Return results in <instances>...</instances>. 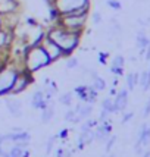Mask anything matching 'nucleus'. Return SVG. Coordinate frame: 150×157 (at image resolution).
<instances>
[{
	"mask_svg": "<svg viewBox=\"0 0 150 157\" xmlns=\"http://www.w3.org/2000/svg\"><path fill=\"white\" fill-rule=\"evenodd\" d=\"M46 37L49 40H52L53 43H56L61 50L63 52L65 57L66 56L74 55L75 52L80 48L82 41V35L77 34V33H71V31H66L61 28L56 24H50L47 28H46Z\"/></svg>",
	"mask_w": 150,
	"mask_h": 157,
	"instance_id": "1",
	"label": "nucleus"
},
{
	"mask_svg": "<svg viewBox=\"0 0 150 157\" xmlns=\"http://www.w3.org/2000/svg\"><path fill=\"white\" fill-rule=\"evenodd\" d=\"M21 60H22V69L27 71L31 75L52 66V62L49 60L46 52L43 50L40 44L27 46L22 52V59Z\"/></svg>",
	"mask_w": 150,
	"mask_h": 157,
	"instance_id": "2",
	"label": "nucleus"
},
{
	"mask_svg": "<svg viewBox=\"0 0 150 157\" xmlns=\"http://www.w3.org/2000/svg\"><path fill=\"white\" fill-rule=\"evenodd\" d=\"M50 12L57 16L68 13H90L91 0H46Z\"/></svg>",
	"mask_w": 150,
	"mask_h": 157,
	"instance_id": "3",
	"label": "nucleus"
},
{
	"mask_svg": "<svg viewBox=\"0 0 150 157\" xmlns=\"http://www.w3.org/2000/svg\"><path fill=\"white\" fill-rule=\"evenodd\" d=\"M90 19V13H68L57 16V19L53 22L61 28L84 35V31L87 29V24Z\"/></svg>",
	"mask_w": 150,
	"mask_h": 157,
	"instance_id": "4",
	"label": "nucleus"
},
{
	"mask_svg": "<svg viewBox=\"0 0 150 157\" xmlns=\"http://www.w3.org/2000/svg\"><path fill=\"white\" fill-rule=\"evenodd\" d=\"M19 71H22V69H18L10 62L0 68V98L10 94V88H12L15 78Z\"/></svg>",
	"mask_w": 150,
	"mask_h": 157,
	"instance_id": "5",
	"label": "nucleus"
},
{
	"mask_svg": "<svg viewBox=\"0 0 150 157\" xmlns=\"http://www.w3.org/2000/svg\"><path fill=\"white\" fill-rule=\"evenodd\" d=\"M33 82H34V75L28 74L27 71H24V69L19 71L14 81V85L10 88V96H19L22 93H25L33 85Z\"/></svg>",
	"mask_w": 150,
	"mask_h": 157,
	"instance_id": "6",
	"label": "nucleus"
},
{
	"mask_svg": "<svg viewBox=\"0 0 150 157\" xmlns=\"http://www.w3.org/2000/svg\"><path fill=\"white\" fill-rule=\"evenodd\" d=\"M40 46L43 47V50L46 52V55H47L49 60L52 62V65L61 62L62 59H65V55H63V52L61 50V47H59L56 43H53L52 40H49L46 35H44V38L40 41Z\"/></svg>",
	"mask_w": 150,
	"mask_h": 157,
	"instance_id": "7",
	"label": "nucleus"
},
{
	"mask_svg": "<svg viewBox=\"0 0 150 157\" xmlns=\"http://www.w3.org/2000/svg\"><path fill=\"white\" fill-rule=\"evenodd\" d=\"M15 44L14 29L6 27L0 28V53H12V47Z\"/></svg>",
	"mask_w": 150,
	"mask_h": 157,
	"instance_id": "8",
	"label": "nucleus"
},
{
	"mask_svg": "<svg viewBox=\"0 0 150 157\" xmlns=\"http://www.w3.org/2000/svg\"><path fill=\"white\" fill-rule=\"evenodd\" d=\"M5 106H6L9 115L15 119L24 116V110H22V101L16 98V96H6L5 98Z\"/></svg>",
	"mask_w": 150,
	"mask_h": 157,
	"instance_id": "9",
	"label": "nucleus"
},
{
	"mask_svg": "<svg viewBox=\"0 0 150 157\" xmlns=\"http://www.w3.org/2000/svg\"><path fill=\"white\" fill-rule=\"evenodd\" d=\"M128 100H130V91H128L127 88L118 90L115 97H113L115 113H118V112H125L127 106H128Z\"/></svg>",
	"mask_w": 150,
	"mask_h": 157,
	"instance_id": "10",
	"label": "nucleus"
},
{
	"mask_svg": "<svg viewBox=\"0 0 150 157\" xmlns=\"http://www.w3.org/2000/svg\"><path fill=\"white\" fill-rule=\"evenodd\" d=\"M21 13V2L19 0H0V16Z\"/></svg>",
	"mask_w": 150,
	"mask_h": 157,
	"instance_id": "11",
	"label": "nucleus"
},
{
	"mask_svg": "<svg viewBox=\"0 0 150 157\" xmlns=\"http://www.w3.org/2000/svg\"><path fill=\"white\" fill-rule=\"evenodd\" d=\"M30 101H31V107H34V109H37V110H43L52 100H49L47 97H46V94H44V91L41 88H38L31 94Z\"/></svg>",
	"mask_w": 150,
	"mask_h": 157,
	"instance_id": "12",
	"label": "nucleus"
},
{
	"mask_svg": "<svg viewBox=\"0 0 150 157\" xmlns=\"http://www.w3.org/2000/svg\"><path fill=\"white\" fill-rule=\"evenodd\" d=\"M77 113V119H78V123H81L82 121L89 119L93 113V109H94V104H90V103H84V101H80L78 104L72 106Z\"/></svg>",
	"mask_w": 150,
	"mask_h": 157,
	"instance_id": "13",
	"label": "nucleus"
},
{
	"mask_svg": "<svg viewBox=\"0 0 150 157\" xmlns=\"http://www.w3.org/2000/svg\"><path fill=\"white\" fill-rule=\"evenodd\" d=\"M124 68H125V57L122 55H116L112 59L110 63V72L115 76H122L124 75Z\"/></svg>",
	"mask_w": 150,
	"mask_h": 157,
	"instance_id": "14",
	"label": "nucleus"
},
{
	"mask_svg": "<svg viewBox=\"0 0 150 157\" xmlns=\"http://www.w3.org/2000/svg\"><path fill=\"white\" fill-rule=\"evenodd\" d=\"M137 143L141 144L144 148L150 144V123H143V125H141V128L138 131Z\"/></svg>",
	"mask_w": 150,
	"mask_h": 157,
	"instance_id": "15",
	"label": "nucleus"
},
{
	"mask_svg": "<svg viewBox=\"0 0 150 157\" xmlns=\"http://www.w3.org/2000/svg\"><path fill=\"white\" fill-rule=\"evenodd\" d=\"M41 112V115H40V121L43 123H49L53 117H55V113H56V110H55V104H53V101H50L44 107L43 110H40Z\"/></svg>",
	"mask_w": 150,
	"mask_h": 157,
	"instance_id": "16",
	"label": "nucleus"
},
{
	"mask_svg": "<svg viewBox=\"0 0 150 157\" xmlns=\"http://www.w3.org/2000/svg\"><path fill=\"white\" fill-rule=\"evenodd\" d=\"M136 44H137V47H138V50H146V47L150 44V38L147 37V34H146L144 29H140V31L137 33Z\"/></svg>",
	"mask_w": 150,
	"mask_h": 157,
	"instance_id": "17",
	"label": "nucleus"
},
{
	"mask_svg": "<svg viewBox=\"0 0 150 157\" xmlns=\"http://www.w3.org/2000/svg\"><path fill=\"white\" fill-rule=\"evenodd\" d=\"M138 72H130L125 76V82H127V90L128 91H134L137 85H138Z\"/></svg>",
	"mask_w": 150,
	"mask_h": 157,
	"instance_id": "18",
	"label": "nucleus"
},
{
	"mask_svg": "<svg viewBox=\"0 0 150 157\" xmlns=\"http://www.w3.org/2000/svg\"><path fill=\"white\" fill-rule=\"evenodd\" d=\"M74 97L75 96L72 91H66V93L61 94L59 103H61L62 106H65V107H72V106H74Z\"/></svg>",
	"mask_w": 150,
	"mask_h": 157,
	"instance_id": "19",
	"label": "nucleus"
},
{
	"mask_svg": "<svg viewBox=\"0 0 150 157\" xmlns=\"http://www.w3.org/2000/svg\"><path fill=\"white\" fill-rule=\"evenodd\" d=\"M97 125H99V121H97V119L89 117V119H85V121L81 122V125H80V132H87V131L94 129Z\"/></svg>",
	"mask_w": 150,
	"mask_h": 157,
	"instance_id": "20",
	"label": "nucleus"
},
{
	"mask_svg": "<svg viewBox=\"0 0 150 157\" xmlns=\"http://www.w3.org/2000/svg\"><path fill=\"white\" fill-rule=\"evenodd\" d=\"M80 66V59L77 56L71 55V56H66L65 57V68L68 71H74V69H78Z\"/></svg>",
	"mask_w": 150,
	"mask_h": 157,
	"instance_id": "21",
	"label": "nucleus"
},
{
	"mask_svg": "<svg viewBox=\"0 0 150 157\" xmlns=\"http://www.w3.org/2000/svg\"><path fill=\"white\" fill-rule=\"evenodd\" d=\"M56 141H57V135H52V137H49L44 140V153H46V156H49V154L53 151Z\"/></svg>",
	"mask_w": 150,
	"mask_h": 157,
	"instance_id": "22",
	"label": "nucleus"
},
{
	"mask_svg": "<svg viewBox=\"0 0 150 157\" xmlns=\"http://www.w3.org/2000/svg\"><path fill=\"white\" fill-rule=\"evenodd\" d=\"M100 106H102V110H106L108 113H115V106H113V97H106V98H103L102 103H100Z\"/></svg>",
	"mask_w": 150,
	"mask_h": 157,
	"instance_id": "23",
	"label": "nucleus"
},
{
	"mask_svg": "<svg viewBox=\"0 0 150 157\" xmlns=\"http://www.w3.org/2000/svg\"><path fill=\"white\" fill-rule=\"evenodd\" d=\"M63 119L66 122H71V123H78V119H77V113H75L74 107H68V110L65 112L63 115Z\"/></svg>",
	"mask_w": 150,
	"mask_h": 157,
	"instance_id": "24",
	"label": "nucleus"
},
{
	"mask_svg": "<svg viewBox=\"0 0 150 157\" xmlns=\"http://www.w3.org/2000/svg\"><path fill=\"white\" fill-rule=\"evenodd\" d=\"M90 19H91V22H93V25H100L103 22V16H102V13L99 12V10H94L93 13L90 12Z\"/></svg>",
	"mask_w": 150,
	"mask_h": 157,
	"instance_id": "25",
	"label": "nucleus"
},
{
	"mask_svg": "<svg viewBox=\"0 0 150 157\" xmlns=\"http://www.w3.org/2000/svg\"><path fill=\"white\" fill-rule=\"evenodd\" d=\"M106 6L112 9V10H121L122 9V3L119 0H106Z\"/></svg>",
	"mask_w": 150,
	"mask_h": 157,
	"instance_id": "26",
	"label": "nucleus"
},
{
	"mask_svg": "<svg viewBox=\"0 0 150 157\" xmlns=\"http://www.w3.org/2000/svg\"><path fill=\"white\" fill-rule=\"evenodd\" d=\"M115 143H116V137L115 135H110L109 138H108V141L105 143V150L109 153L112 148H113V145H115Z\"/></svg>",
	"mask_w": 150,
	"mask_h": 157,
	"instance_id": "27",
	"label": "nucleus"
},
{
	"mask_svg": "<svg viewBox=\"0 0 150 157\" xmlns=\"http://www.w3.org/2000/svg\"><path fill=\"white\" fill-rule=\"evenodd\" d=\"M9 60H10V55H9V53H0V68H2L3 65L9 63Z\"/></svg>",
	"mask_w": 150,
	"mask_h": 157,
	"instance_id": "28",
	"label": "nucleus"
},
{
	"mask_svg": "<svg viewBox=\"0 0 150 157\" xmlns=\"http://www.w3.org/2000/svg\"><path fill=\"white\" fill-rule=\"evenodd\" d=\"M132 117H134V113H132V112H125V113H122V121H121V122L125 125V123L130 122Z\"/></svg>",
	"mask_w": 150,
	"mask_h": 157,
	"instance_id": "29",
	"label": "nucleus"
},
{
	"mask_svg": "<svg viewBox=\"0 0 150 157\" xmlns=\"http://www.w3.org/2000/svg\"><path fill=\"white\" fill-rule=\"evenodd\" d=\"M149 116H150V98L146 101L143 107V117H149Z\"/></svg>",
	"mask_w": 150,
	"mask_h": 157,
	"instance_id": "30",
	"label": "nucleus"
},
{
	"mask_svg": "<svg viewBox=\"0 0 150 157\" xmlns=\"http://www.w3.org/2000/svg\"><path fill=\"white\" fill-rule=\"evenodd\" d=\"M108 56H109V53H99V62L102 63V65H106V60H108Z\"/></svg>",
	"mask_w": 150,
	"mask_h": 157,
	"instance_id": "31",
	"label": "nucleus"
},
{
	"mask_svg": "<svg viewBox=\"0 0 150 157\" xmlns=\"http://www.w3.org/2000/svg\"><path fill=\"white\" fill-rule=\"evenodd\" d=\"M143 59L146 62H150V44L146 47V50H144V56H143Z\"/></svg>",
	"mask_w": 150,
	"mask_h": 157,
	"instance_id": "32",
	"label": "nucleus"
},
{
	"mask_svg": "<svg viewBox=\"0 0 150 157\" xmlns=\"http://www.w3.org/2000/svg\"><path fill=\"white\" fill-rule=\"evenodd\" d=\"M115 94H116V88L115 87H112L110 91H109V97H115Z\"/></svg>",
	"mask_w": 150,
	"mask_h": 157,
	"instance_id": "33",
	"label": "nucleus"
},
{
	"mask_svg": "<svg viewBox=\"0 0 150 157\" xmlns=\"http://www.w3.org/2000/svg\"><path fill=\"white\" fill-rule=\"evenodd\" d=\"M141 157H150V150H147V151H144L143 154H141Z\"/></svg>",
	"mask_w": 150,
	"mask_h": 157,
	"instance_id": "34",
	"label": "nucleus"
},
{
	"mask_svg": "<svg viewBox=\"0 0 150 157\" xmlns=\"http://www.w3.org/2000/svg\"><path fill=\"white\" fill-rule=\"evenodd\" d=\"M3 27V18H2V16H0V28Z\"/></svg>",
	"mask_w": 150,
	"mask_h": 157,
	"instance_id": "35",
	"label": "nucleus"
},
{
	"mask_svg": "<svg viewBox=\"0 0 150 157\" xmlns=\"http://www.w3.org/2000/svg\"><path fill=\"white\" fill-rule=\"evenodd\" d=\"M106 157H116L115 154H110V156H106Z\"/></svg>",
	"mask_w": 150,
	"mask_h": 157,
	"instance_id": "36",
	"label": "nucleus"
},
{
	"mask_svg": "<svg viewBox=\"0 0 150 157\" xmlns=\"http://www.w3.org/2000/svg\"><path fill=\"white\" fill-rule=\"evenodd\" d=\"M102 157H106V156H102Z\"/></svg>",
	"mask_w": 150,
	"mask_h": 157,
	"instance_id": "37",
	"label": "nucleus"
}]
</instances>
